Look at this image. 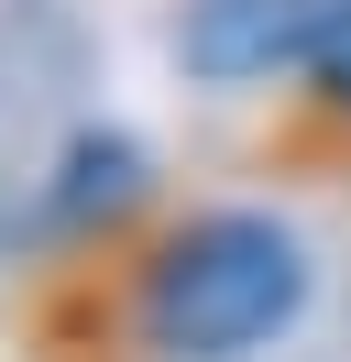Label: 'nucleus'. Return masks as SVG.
Masks as SVG:
<instances>
[{"mask_svg": "<svg viewBox=\"0 0 351 362\" xmlns=\"http://www.w3.org/2000/svg\"><path fill=\"white\" fill-rule=\"evenodd\" d=\"M340 23H351V0H197L176 55L219 88H241V77H275V66H318Z\"/></svg>", "mask_w": 351, "mask_h": 362, "instance_id": "2", "label": "nucleus"}, {"mask_svg": "<svg viewBox=\"0 0 351 362\" xmlns=\"http://www.w3.org/2000/svg\"><path fill=\"white\" fill-rule=\"evenodd\" d=\"M318 77H329V88H340V99H351V23H340V33H329V55H318Z\"/></svg>", "mask_w": 351, "mask_h": 362, "instance_id": "3", "label": "nucleus"}, {"mask_svg": "<svg viewBox=\"0 0 351 362\" xmlns=\"http://www.w3.org/2000/svg\"><path fill=\"white\" fill-rule=\"evenodd\" d=\"M307 308V252L263 209H209L187 220L143 274V340L165 362H241Z\"/></svg>", "mask_w": 351, "mask_h": 362, "instance_id": "1", "label": "nucleus"}]
</instances>
